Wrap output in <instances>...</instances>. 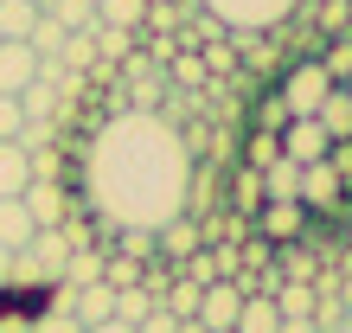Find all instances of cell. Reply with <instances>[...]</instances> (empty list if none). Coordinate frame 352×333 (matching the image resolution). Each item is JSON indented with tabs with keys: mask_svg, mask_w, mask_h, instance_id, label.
I'll return each mask as SVG.
<instances>
[{
	"mask_svg": "<svg viewBox=\"0 0 352 333\" xmlns=\"http://www.w3.org/2000/svg\"><path fill=\"white\" fill-rule=\"evenodd\" d=\"M276 333H320V327H314V314H282Z\"/></svg>",
	"mask_w": 352,
	"mask_h": 333,
	"instance_id": "cell-25",
	"label": "cell"
},
{
	"mask_svg": "<svg viewBox=\"0 0 352 333\" xmlns=\"http://www.w3.org/2000/svg\"><path fill=\"white\" fill-rule=\"evenodd\" d=\"M173 333H205V327H199V321H179V327H173Z\"/></svg>",
	"mask_w": 352,
	"mask_h": 333,
	"instance_id": "cell-28",
	"label": "cell"
},
{
	"mask_svg": "<svg viewBox=\"0 0 352 333\" xmlns=\"http://www.w3.org/2000/svg\"><path fill=\"white\" fill-rule=\"evenodd\" d=\"M276 148H282V160L307 166V160H327V154H333V135L320 129V116H295V122L276 135Z\"/></svg>",
	"mask_w": 352,
	"mask_h": 333,
	"instance_id": "cell-5",
	"label": "cell"
},
{
	"mask_svg": "<svg viewBox=\"0 0 352 333\" xmlns=\"http://www.w3.org/2000/svg\"><path fill=\"white\" fill-rule=\"evenodd\" d=\"M301 231H307V205H295V199L263 205V237H269V244H295Z\"/></svg>",
	"mask_w": 352,
	"mask_h": 333,
	"instance_id": "cell-9",
	"label": "cell"
},
{
	"mask_svg": "<svg viewBox=\"0 0 352 333\" xmlns=\"http://www.w3.org/2000/svg\"><path fill=\"white\" fill-rule=\"evenodd\" d=\"M38 19V0H0V39H26Z\"/></svg>",
	"mask_w": 352,
	"mask_h": 333,
	"instance_id": "cell-21",
	"label": "cell"
},
{
	"mask_svg": "<svg viewBox=\"0 0 352 333\" xmlns=\"http://www.w3.org/2000/svg\"><path fill=\"white\" fill-rule=\"evenodd\" d=\"M13 257H19V250H0V282L13 276Z\"/></svg>",
	"mask_w": 352,
	"mask_h": 333,
	"instance_id": "cell-27",
	"label": "cell"
},
{
	"mask_svg": "<svg viewBox=\"0 0 352 333\" xmlns=\"http://www.w3.org/2000/svg\"><path fill=\"white\" fill-rule=\"evenodd\" d=\"M102 263H109V244L77 237V244H71V263H65V282H71V288H90V282H102Z\"/></svg>",
	"mask_w": 352,
	"mask_h": 333,
	"instance_id": "cell-10",
	"label": "cell"
},
{
	"mask_svg": "<svg viewBox=\"0 0 352 333\" xmlns=\"http://www.w3.org/2000/svg\"><path fill=\"white\" fill-rule=\"evenodd\" d=\"M295 7L301 0H205V13L231 32H276V26H288Z\"/></svg>",
	"mask_w": 352,
	"mask_h": 333,
	"instance_id": "cell-2",
	"label": "cell"
},
{
	"mask_svg": "<svg viewBox=\"0 0 352 333\" xmlns=\"http://www.w3.org/2000/svg\"><path fill=\"white\" fill-rule=\"evenodd\" d=\"M269 301H276L282 314H314V301H320V282H276V288H269Z\"/></svg>",
	"mask_w": 352,
	"mask_h": 333,
	"instance_id": "cell-17",
	"label": "cell"
},
{
	"mask_svg": "<svg viewBox=\"0 0 352 333\" xmlns=\"http://www.w3.org/2000/svg\"><path fill=\"white\" fill-rule=\"evenodd\" d=\"M26 333H84V321H77L71 308L45 301V308H38V314H32V327H26Z\"/></svg>",
	"mask_w": 352,
	"mask_h": 333,
	"instance_id": "cell-22",
	"label": "cell"
},
{
	"mask_svg": "<svg viewBox=\"0 0 352 333\" xmlns=\"http://www.w3.org/2000/svg\"><path fill=\"white\" fill-rule=\"evenodd\" d=\"M346 96H352V83H346Z\"/></svg>",
	"mask_w": 352,
	"mask_h": 333,
	"instance_id": "cell-29",
	"label": "cell"
},
{
	"mask_svg": "<svg viewBox=\"0 0 352 333\" xmlns=\"http://www.w3.org/2000/svg\"><path fill=\"white\" fill-rule=\"evenodd\" d=\"M32 212H26V199H0V250H26L32 244Z\"/></svg>",
	"mask_w": 352,
	"mask_h": 333,
	"instance_id": "cell-12",
	"label": "cell"
},
{
	"mask_svg": "<svg viewBox=\"0 0 352 333\" xmlns=\"http://www.w3.org/2000/svg\"><path fill=\"white\" fill-rule=\"evenodd\" d=\"M32 186V154L19 141H0V199H19Z\"/></svg>",
	"mask_w": 352,
	"mask_h": 333,
	"instance_id": "cell-11",
	"label": "cell"
},
{
	"mask_svg": "<svg viewBox=\"0 0 352 333\" xmlns=\"http://www.w3.org/2000/svg\"><path fill=\"white\" fill-rule=\"evenodd\" d=\"M26 45L38 52V65H45V58H58V52H65V26H58L52 13H38V19H32V32H26Z\"/></svg>",
	"mask_w": 352,
	"mask_h": 333,
	"instance_id": "cell-20",
	"label": "cell"
},
{
	"mask_svg": "<svg viewBox=\"0 0 352 333\" xmlns=\"http://www.w3.org/2000/svg\"><path fill=\"white\" fill-rule=\"evenodd\" d=\"M90 32H96V26H90ZM90 32H65V52H58V65H65V71H84V77H90V71L102 65Z\"/></svg>",
	"mask_w": 352,
	"mask_h": 333,
	"instance_id": "cell-18",
	"label": "cell"
},
{
	"mask_svg": "<svg viewBox=\"0 0 352 333\" xmlns=\"http://www.w3.org/2000/svg\"><path fill=\"white\" fill-rule=\"evenodd\" d=\"M179 327V314H167V308H154L148 321H135V333H173Z\"/></svg>",
	"mask_w": 352,
	"mask_h": 333,
	"instance_id": "cell-24",
	"label": "cell"
},
{
	"mask_svg": "<svg viewBox=\"0 0 352 333\" xmlns=\"http://www.w3.org/2000/svg\"><path fill=\"white\" fill-rule=\"evenodd\" d=\"M327 90H333V77H327V65H295L276 103H288V116H314L320 103H327Z\"/></svg>",
	"mask_w": 352,
	"mask_h": 333,
	"instance_id": "cell-6",
	"label": "cell"
},
{
	"mask_svg": "<svg viewBox=\"0 0 352 333\" xmlns=\"http://www.w3.org/2000/svg\"><path fill=\"white\" fill-rule=\"evenodd\" d=\"M141 19H148V0H96V26H122V32H135Z\"/></svg>",
	"mask_w": 352,
	"mask_h": 333,
	"instance_id": "cell-19",
	"label": "cell"
},
{
	"mask_svg": "<svg viewBox=\"0 0 352 333\" xmlns=\"http://www.w3.org/2000/svg\"><path fill=\"white\" fill-rule=\"evenodd\" d=\"M192 141L160 109H116L77 148V212L109 231H160L186 212L192 186Z\"/></svg>",
	"mask_w": 352,
	"mask_h": 333,
	"instance_id": "cell-1",
	"label": "cell"
},
{
	"mask_svg": "<svg viewBox=\"0 0 352 333\" xmlns=\"http://www.w3.org/2000/svg\"><path fill=\"white\" fill-rule=\"evenodd\" d=\"M38 77V52L26 39H0V96H19Z\"/></svg>",
	"mask_w": 352,
	"mask_h": 333,
	"instance_id": "cell-8",
	"label": "cell"
},
{
	"mask_svg": "<svg viewBox=\"0 0 352 333\" xmlns=\"http://www.w3.org/2000/svg\"><path fill=\"white\" fill-rule=\"evenodd\" d=\"M154 308H160V295H154V288L148 282H129V288H116V321H148L154 314Z\"/></svg>",
	"mask_w": 352,
	"mask_h": 333,
	"instance_id": "cell-16",
	"label": "cell"
},
{
	"mask_svg": "<svg viewBox=\"0 0 352 333\" xmlns=\"http://www.w3.org/2000/svg\"><path fill=\"white\" fill-rule=\"evenodd\" d=\"M71 314L84 321V327H96V321H109V314H116V288H109V282H90V288H71Z\"/></svg>",
	"mask_w": 352,
	"mask_h": 333,
	"instance_id": "cell-13",
	"label": "cell"
},
{
	"mask_svg": "<svg viewBox=\"0 0 352 333\" xmlns=\"http://www.w3.org/2000/svg\"><path fill=\"white\" fill-rule=\"evenodd\" d=\"M19 199H26V212H32L38 231H58V224L84 218V212H77V186H65V180H32Z\"/></svg>",
	"mask_w": 352,
	"mask_h": 333,
	"instance_id": "cell-3",
	"label": "cell"
},
{
	"mask_svg": "<svg viewBox=\"0 0 352 333\" xmlns=\"http://www.w3.org/2000/svg\"><path fill=\"white\" fill-rule=\"evenodd\" d=\"M243 295H250V288H243L237 276H218V282H205V295H199V327L205 333H231L237 327V314H243Z\"/></svg>",
	"mask_w": 352,
	"mask_h": 333,
	"instance_id": "cell-4",
	"label": "cell"
},
{
	"mask_svg": "<svg viewBox=\"0 0 352 333\" xmlns=\"http://www.w3.org/2000/svg\"><path fill=\"white\" fill-rule=\"evenodd\" d=\"M38 13H52L65 32H90L96 26V0H38Z\"/></svg>",
	"mask_w": 352,
	"mask_h": 333,
	"instance_id": "cell-14",
	"label": "cell"
},
{
	"mask_svg": "<svg viewBox=\"0 0 352 333\" xmlns=\"http://www.w3.org/2000/svg\"><path fill=\"white\" fill-rule=\"evenodd\" d=\"M26 129V109H19V96H0V141H19Z\"/></svg>",
	"mask_w": 352,
	"mask_h": 333,
	"instance_id": "cell-23",
	"label": "cell"
},
{
	"mask_svg": "<svg viewBox=\"0 0 352 333\" xmlns=\"http://www.w3.org/2000/svg\"><path fill=\"white\" fill-rule=\"evenodd\" d=\"M84 333H135V327H129V321H116V314H109V321H96V327H84Z\"/></svg>",
	"mask_w": 352,
	"mask_h": 333,
	"instance_id": "cell-26",
	"label": "cell"
},
{
	"mask_svg": "<svg viewBox=\"0 0 352 333\" xmlns=\"http://www.w3.org/2000/svg\"><path fill=\"white\" fill-rule=\"evenodd\" d=\"M282 327V308L269 301V295H243V314H237V327L231 333H276Z\"/></svg>",
	"mask_w": 352,
	"mask_h": 333,
	"instance_id": "cell-15",
	"label": "cell"
},
{
	"mask_svg": "<svg viewBox=\"0 0 352 333\" xmlns=\"http://www.w3.org/2000/svg\"><path fill=\"white\" fill-rule=\"evenodd\" d=\"M295 205H307V212H333L340 205V173H333V160H307L301 166V180H295Z\"/></svg>",
	"mask_w": 352,
	"mask_h": 333,
	"instance_id": "cell-7",
	"label": "cell"
}]
</instances>
